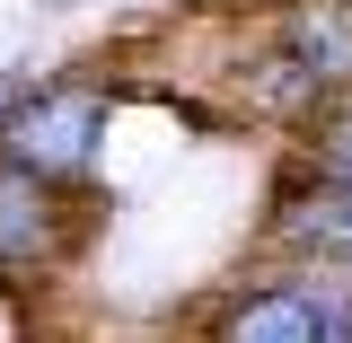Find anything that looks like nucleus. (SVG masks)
Returning <instances> with one entry per match:
<instances>
[{
  "label": "nucleus",
  "instance_id": "obj_2",
  "mask_svg": "<svg viewBox=\"0 0 352 343\" xmlns=\"http://www.w3.org/2000/svg\"><path fill=\"white\" fill-rule=\"evenodd\" d=\"M220 343H344V308L308 282H282V291H256L229 308Z\"/></svg>",
  "mask_w": 352,
  "mask_h": 343
},
{
  "label": "nucleus",
  "instance_id": "obj_4",
  "mask_svg": "<svg viewBox=\"0 0 352 343\" xmlns=\"http://www.w3.org/2000/svg\"><path fill=\"white\" fill-rule=\"evenodd\" d=\"M335 176H344V185H352V132H344V141H335Z\"/></svg>",
  "mask_w": 352,
  "mask_h": 343
},
{
  "label": "nucleus",
  "instance_id": "obj_3",
  "mask_svg": "<svg viewBox=\"0 0 352 343\" xmlns=\"http://www.w3.org/2000/svg\"><path fill=\"white\" fill-rule=\"evenodd\" d=\"M282 220H291V238H308V247H326V256L352 264V185H317V194H300Z\"/></svg>",
  "mask_w": 352,
  "mask_h": 343
},
{
  "label": "nucleus",
  "instance_id": "obj_1",
  "mask_svg": "<svg viewBox=\"0 0 352 343\" xmlns=\"http://www.w3.org/2000/svg\"><path fill=\"white\" fill-rule=\"evenodd\" d=\"M97 132H106V97L88 80H62V88H36L0 124V150H9L18 176H80L88 150H97Z\"/></svg>",
  "mask_w": 352,
  "mask_h": 343
}]
</instances>
